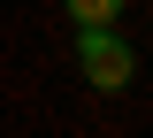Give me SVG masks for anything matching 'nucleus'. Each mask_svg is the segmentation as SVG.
Here are the masks:
<instances>
[{
    "label": "nucleus",
    "instance_id": "f03ea898",
    "mask_svg": "<svg viewBox=\"0 0 153 138\" xmlns=\"http://www.w3.org/2000/svg\"><path fill=\"white\" fill-rule=\"evenodd\" d=\"M115 8H123V0H69L76 23H115Z\"/></svg>",
    "mask_w": 153,
    "mask_h": 138
},
{
    "label": "nucleus",
    "instance_id": "f257e3e1",
    "mask_svg": "<svg viewBox=\"0 0 153 138\" xmlns=\"http://www.w3.org/2000/svg\"><path fill=\"white\" fill-rule=\"evenodd\" d=\"M76 69H84L100 92L130 84V46L115 39V23H84V39H76Z\"/></svg>",
    "mask_w": 153,
    "mask_h": 138
}]
</instances>
